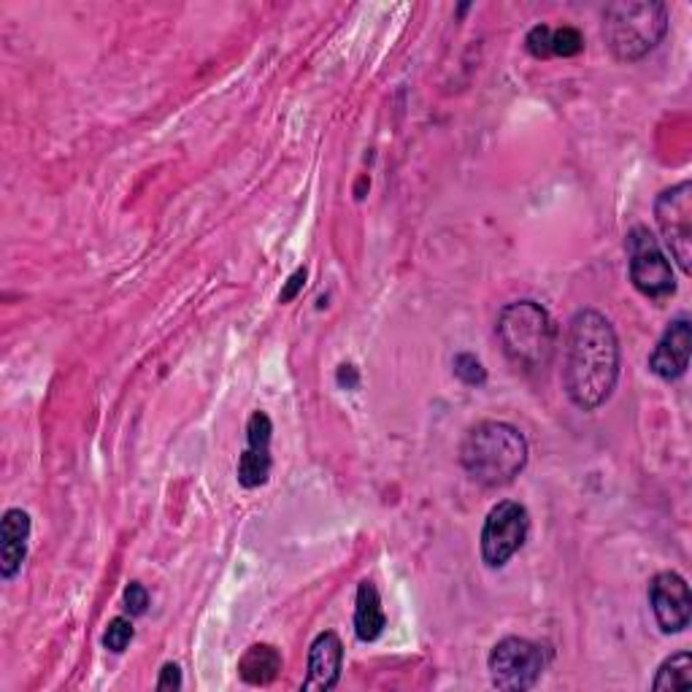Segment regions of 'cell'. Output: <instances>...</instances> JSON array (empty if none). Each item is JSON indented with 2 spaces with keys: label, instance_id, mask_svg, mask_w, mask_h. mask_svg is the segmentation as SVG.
I'll use <instances>...</instances> for the list:
<instances>
[{
  "label": "cell",
  "instance_id": "cell-1",
  "mask_svg": "<svg viewBox=\"0 0 692 692\" xmlns=\"http://www.w3.org/2000/svg\"><path fill=\"white\" fill-rule=\"evenodd\" d=\"M620 379V339L612 322L595 308H581L568 325L563 385L571 404L595 411L612 398Z\"/></svg>",
  "mask_w": 692,
  "mask_h": 692
},
{
  "label": "cell",
  "instance_id": "cell-2",
  "mask_svg": "<svg viewBox=\"0 0 692 692\" xmlns=\"http://www.w3.org/2000/svg\"><path fill=\"white\" fill-rule=\"evenodd\" d=\"M461 463L465 474L479 485H511L527 465V441L509 422H479L465 433L461 444Z\"/></svg>",
  "mask_w": 692,
  "mask_h": 692
},
{
  "label": "cell",
  "instance_id": "cell-3",
  "mask_svg": "<svg viewBox=\"0 0 692 692\" xmlns=\"http://www.w3.org/2000/svg\"><path fill=\"white\" fill-rule=\"evenodd\" d=\"M496 333L514 368L525 374L549 368L557 352V325L536 300H517L500 308Z\"/></svg>",
  "mask_w": 692,
  "mask_h": 692
},
{
  "label": "cell",
  "instance_id": "cell-4",
  "mask_svg": "<svg viewBox=\"0 0 692 692\" xmlns=\"http://www.w3.org/2000/svg\"><path fill=\"white\" fill-rule=\"evenodd\" d=\"M668 33V9L655 0H620L603 11V41L620 63L644 60Z\"/></svg>",
  "mask_w": 692,
  "mask_h": 692
},
{
  "label": "cell",
  "instance_id": "cell-5",
  "mask_svg": "<svg viewBox=\"0 0 692 692\" xmlns=\"http://www.w3.org/2000/svg\"><path fill=\"white\" fill-rule=\"evenodd\" d=\"M546 662H549L546 649L520 636H509L498 642L490 657H487L492 688L503 692H525L536 688L538 679L546 671Z\"/></svg>",
  "mask_w": 692,
  "mask_h": 692
},
{
  "label": "cell",
  "instance_id": "cell-6",
  "mask_svg": "<svg viewBox=\"0 0 692 692\" xmlns=\"http://www.w3.org/2000/svg\"><path fill=\"white\" fill-rule=\"evenodd\" d=\"M627 249V273H631L633 287L653 300H662L677 293V279H673L671 263L660 249L657 238L649 228L638 225L625 236Z\"/></svg>",
  "mask_w": 692,
  "mask_h": 692
},
{
  "label": "cell",
  "instance_id": "cell-7",
  "mask_svg": "<svg viewBox=\"0 0 692 692\" xmlns=\"http://www.w3.org/2000/svg\"><path fill=\"white\" fill-rule=\"evenodd\" d=\"M531 533V514L517 500H503L487 514L481 527V560L490 568H503L525 546Z\"/></svg>",
  "mask_w": 692,
  "mask_h": 692
},
{
  "label": "cell",
  "instance_id": "cell-8",
  "mask_svg": "<svg viewBox=\"0 0 692 692\" xmlns=\"http://www.w3.org/2000/svg\"><path fill=\"white\" fill-rule=\"evenodd\" d=\"M655 219L662 232V241L671 249L673 260L690 273L692 260V184L679 182L662 190L655 201Z\"/></svg>",
  "mask_w": 692,
  "mask_h": 692
},
{
  "label": "cell",
  "instance_id": "cell-9",
  "mask_svg": "<svg viewBox=\"0 0 692 692\" xmlns=\"http://www.w3.org/2000/svg\"><path fill=\"white\" fill-rule=\"evenodd\" d=\"M649 606L662 633H682L692 620L690 587L679 574L662 571L649 581Z\"/></svg>",
  "mask_w": 692,
  "mask_h": 692
},
{
  "label": "cell",
  "instance_id": "cell-10",
  "mask_svg": "<svg viewBox=\"0 0 692 692\" xmlns=\"http://www.w3.org/2000/svg\"><path fill=\"white\" fill-rule=\"evenodd\" d=\"M341 666H344V644L333 631L319 633L308 647L306 679L300 690L306 692H328L339 684Z\"/></svg>",
  "mask_w": 692,
  "mask_h": 692
},
{
  "label": "cell",
  "instance_id": "cell-11",
  "mask_svg": "<svg viewBox=\"0 0 692 692\" xmlns=\"http://www.w3.org/2000/svg\"><path fill=\"white\" fill-rule=\"evenodd\" d=\"M690 349H692V328L688 317H679L668 325L662 339L649 354V371L660 379L673 382L684 376L690 365Z\"/></svg>",
  "mask_w": 692,
  "mask_h": 692
},
{
  "label": "cell",
  "instance_id": "cell-12",
  "mask_svg": "<svg viewBox=\"0 0 692 692\" xmlns=\"http://www.w3.org/2000/svg\"><path fill=\"white\" fill-rule=\"evenodd\" d=\"M27 538H31V514L22 509H9L0 520V574L14 579L27 557Z\"/></svg>",
  "mask_w": 692,
  "mask_h": 692
},
{
  "label": "cell",
  "instance_id": "cell-13",
  "mask_svg": "<svg viewBox=\"0 0 692 692\" xmlns=\"http://www.w3.org/2000/svg\"><path fill=\"white\" fill-rule=\"evenodd\" d=\"M387 614L382 609V595L374 581H360L358 606H354V633L360 642H376L385 633Z\"/></svg>",
  "mask_w": 692,
  "mask_h": 692
},
{
  "label": "cell",
  "instance_id": "cell-14",
  "mask_svg": "<svg viewBox=\"0 0 692 692\" xmlns=\"http://www.w3.org/2000/svg\"><path fill=\"white\" fill-rule=\"evenodd\" d=\"M282 671V653L273 644H252L238 660V677L252 688H265Z\"/></svg>",
  "mask_w": 692,
  "mask_h": 692
},
{
  "label": "cell",
  "instance_id": "cell-15",
  "mask_svg": "<svg viewBox=\"0 0 692 692\" xmlns=\"http://www.w3.org/2000/svg\"><path fill=\"white\" fill-rule=\"evenodd\" d=\"M692 688V657L690 653L671 655L655 673L653 690L666 692V690H690Z\"/></svg>",
  "mask_w": 692,
  "mask_h": 692
},
{
  "label": "cell",
  "instance_id": "cell-16",
  "mask_svg": "<svg viewBox=\"0 0 692 692\" xmlns=\"http://www.w3.org/2000/svg\"><path fill=\"white\" fill-rule=\"evenodd\" d=\"M236 474H238V485L247 487V490H258V487H263L271 476V452H260V450H252V446H247V450L241 452V457H238Z\"/></svg>",
  "mask_w": 692,
  "mask_h": 692
},
{
  "label": "cell",
  "instance_id": "cell-17",
  "mask_svg": "<svg viewBox=\"0 0 692 692\" xmlns=\"http://www.w3.org/2000/svg\"><path fill=\"white\" fill-rule=\"evenodd\" d=\"M133 636H136L133 622L127 620V616H114V620L109 622L106 633H103V647H106L109 653L120 655V653H125L127 644L133 642Z\"/></svg>",
  "mask_w": 692,
  "mask_h": 692
},
{
  "label": "cell",
  "instance_id": "cell-18",
  "mask_svg": "<svg viewBox=\"0 0 692 692\" xmlns=\"http://www.w3.org/2000/svg\"><path fill=\"white\" fill-rule=\"evenodd\" d=\"M271 435H273V424L269 420L265 411H254L247 422V444L252 450L260 452H271Z\"/></svg>",
  "mask_w": 692,
  "mask_h": 692
},
{
  "label": "cell",
  "instance_id": "cell-19",
  "mask_svg": "<svg viewBox=\"0 0 692 692\" xmlns=\"http://www.w3.org/2000/svg\"><path fill=\"white\" fill-rule=\"evenodd\" d=\"M585 49V38L577 27H560L552 31V57H574Z\"/></svg>",
  "mask_w": 692,
  "mask_h": 692
},
{
  "label": "cell",
  "instance_id": "cell-20",
  "mask_svg": "<svg viewBox=\"0 0 692 692\" xmlns=\"http://www.w3.org/2000/svg\"><path fill=\"white\" fill-rule=\"evenodd\" d=\"M455 376L468 387H481L487 382V371L474 354H457L455 358Z\"/></svg>",
  "mask_w": 692,
  "mask_h": 692
},
{
  "label": "cell",
  "instance_id": "cell-21",
  "mask_svg": "<svg viewBox=\"0 0 692 692\" xmlns=\"http://www.w3.org/2000/svg\"><path fill=\"white\" fill-rule=\"evenodd\" d=\"M525 46L533 57L538 60H549L552 57V27L549 25H536L525 36Z\"/></svg>",
  "mask_w": 692,
  "mask_h": 692
},
{
  "label": "cell",
  "instance_id": "cell-22",
  "mask_svg": "<svg viewBox=\"0 0 692 692\" xmlns=\"http://www.w3.org/2000/svg\"><path fill=\"white\" fill-rule=\"evenodd\" d=\"M125 609L131 616H144L149 609V592L141 581H131L125 587Z\"/></svg>",
  "mask_w": 692,
  "mask_h": 692
},
{
  "label": "cell",
  "instance_id": "cell-23",
  "mask_svg": "<svg viewBox=\"0 0 692 692\" xmlns=\"http://www.w3.org/2000/svg\"><path fill=\"white\" fill-rule=\"evenodd\" d=\"M182 688V668L177 662H166L157 679V690H179Z\"/></svg>",
  "mask_w": 692,
  "mask_h": 692
},
{
  "label": "cell",
  "instance_id": "cell-24",
  "mask_svg": "<svg viewBox=\"0 0 692 692\" xmlns=\"http://www.w3.org/2000/svg\"><path fill=\"white\" fill-rule=\"evenodd\" d=\"M304 284H306V269H298V271L293 273V276L287 279V284H284L282 295H279V298H282V304H290V300L298 298V293H300V290H304Z\"/></svg>",
  "mask_w": 692,
  "mask_h": 692
},
{
  "label": "cell",
  "instance_id": "cell-25",
  "mask_svg": "<svg viewBox=\"0 0 692 692\" xmlns=\"http://www.w3.org/2000/svg\"><path fill=\"white\" fill-rule=\"evenodd\" d=\"M339 385L347 387V389L358 387V371H354V365H341V368H339Z\"/></svg>",
  "mask_w": 692,
  "mask_h": 692
}]
</instances>
